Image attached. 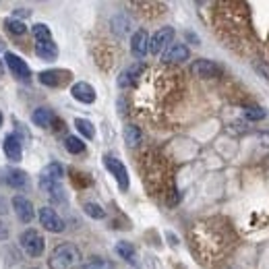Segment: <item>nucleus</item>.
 Listing matches in <instances>:
<instances>
[{
  "label": "nucleus",
  "mask_w": 269,
  "mask_h": 269,
  "mask_svg": "<svg viewBox=\"0 0 269 269\" xmlns=\"http://www.w3.org/2000/svg\"><path fill=\"white\" fill-rule=\"evenodd\" d=\"M79 263H81V251L73 242L58 244L48 259L50 269H75Z\"/></svg>",
  "instance_id": "f257e3e1"
},
{
  "label": "nucleus",
  "mask_w": 269,
  "mask_h": 269,
  "mask_svg": "<svg viewBox=\"0 0 269 269\" xmlns=\"http://www.w3.org/2000/svg\"><path fill=\"white\" fill-rule=\"evenodd\" d=\"M19 242H21L23 251H25L29 257H42V255H44L46 240H44V236H42L37 230H33V228L25 230V232L19 236Z\"/></svg>",
  "instance_id": "f03ea898"
},
{
  "label": "nucleus",
  "mask_w": 269,
  "mask_h": 269,
  "mask_svg": "<svg viewBox=\"0 0 269 269\" xmlns=\"http://www.w3.org/2000/svg\"><path fill=\"white\" fill-rule=\"evenodd\" d=\"M104 166H106L108 172L114 176V180H116V184H118L120 191H129V184H131V182H129V172H127L125 164H122L118 157H114V155H104Z\"/></svg>",
  "instance_id": "7ed1b4c3"
},
{
  "label": "nucleus",
  "mask_w": 269,
  "mask_h": 269,
  "mask_svg": "<svg viewBox=\"0 0 269 269\" xmlns=\"http://www.w3.org/2000/svg\"><path fill=\"white\" fill-rule=\"evenodd\" d=\"M174 39V29L172 27H161L153 33V37L149 39V52L153 56H159V54H164L168 50V46L172 44Z\"/></svg>",
  "instance_id": "20e7f679"
},
{
  "label": "nucleus",
  "mask_w": 269,
  "mask_h": 269,
  "mask_svg": "<svg viewBox=\"0 0 269 269\" xmlns=\"http://www.w3.org/2000/svg\"><path fill=\"white\" fill-rule=\"evenodd\" d=\"M37 218H39V224L48 230V232H54V234H60L65 232V222L60 215L54 211L52 207H42L39 213H37Z\"/></svg>",
  "instance_id": "39448f33"
},
{
  "label": "nucleus",
  "mask_w": 269,
  "mask_h": 269,
  "mask_svg": "<svg viewBox=\"0 0 269 269\" xmlns=\"http://www.w3.org/2000/svg\"><path fill=\"white\" fill-rule=\"evenodd\" d=\"M5 63H7L9 71H11L17 79H21V81H29V79H31V69L27 67L25 60H21V58L17 56V54L7 52V54H5Z\"/></svg>",
  "instance_id": "423d86ee"
},
{
  "label": "nucleus",
  "mask_w": 269,
  "mask_h": 269,
  "mask_svg": "<svg viewBox=\"0 0 269 269\" xmlns=\"http://www.w3.org/2000/svg\"><path fill=\"white\" fill-rule=\"evenodd\" d=\"M13 209L17 213V218L23 222V224H29L33 218H35V209H33V203L23 197V195H17L13 197Z\"/></svg>",
  "instance_id": "0eeeda50"
},
{
  "label": "nucleus",
  "mask_w": 269,
  "mask_h": 269,
  "mask_svg": "<svg viewBox=\"0 0 269 269\" xmlns=\"http://www.w3.org/2000/svg\"><path fill=\"white\" fill-rule=\"evenodd\" d=\"M131 52H133V56L139 58V60H143L149 54V35H147L145 29H139V31L133 33V37H131Z\"/></svg>",
  "instance_id": "6e6552de"
},
{
  "label": "nucleus",
  "mask_w": 269,
  "mask_h": 269,
  "mask_svg": "<svg viewBox=\"0 0 269 269\" xmlns=\"http://www.w3.org/2000/svg\"><path fill=\"white\" fill-rule=\"evenodd\" d=\"M193 75L195 77H201V79H213V77H220L222 69L215 65L213 60H207V58H199L193 63Z\"/></svg>",
  "instance_id": "1a4fd4ad"
},
{
  "label": "nucleus",
  "mask_w": 269,
  "mask_h": 269,
  "mask_svg": "<svg viewBox=\"0 0 269 269\" xmlns=\"http://www.w3.org/2000/svg\"><path fill=\"white\" fill-rule=\"evenodd\" d=\"M71 73L63 71V69H52V71H42L39 73V83L48 85V87H63L65 83H69Z\"/></svg>",
  "instance_id": "9d476101"
},
{
  "label": "nucleus",
  "mask_w": 269,
  "mask_h": 269,
  "mask_svg": "<svg viewBox=\"0 0 269 269\" xmlns=\"http://www.w3.org/2000/svg\"><path fill=\"white\" fill-rule=\"evenodd\" d=\"M189 56H191V52H189V48L184 46V44H170L168 46V50L161 54V60L164 63H168V65H172V63H184V60H189Z\"/></svg>",
  "instance_id": "9b49d317"
},
{
  "label": "nucleus",
  "mask_w": 269,
  "mask_h": 269,
  "mask_svg": "<svg viewBox=\"0 0 269 269\" xmlns=\"http://www.w3.org/2000/svg\"><path fill=\"white\" fill-rule=\"evenodd\" d=\"M143 71H145V65H143V63H135V65H131L129 69H125V71L120 73V77H118V87H122V89L133 87V85L139 81V77L143 75Z\"/></svg>",
  "instance_id": "f8f14e48"
},
{
  "label": "nucleus",
  "mask_w": 269,
  "mask_h": 269,
  "mask_svg": "<svg viewBox=\"0 0 269 269\" xmlns=\"http://www.w3.org/2000/svg\"><path fill=\"white\" fill-rule=\"evenodd\" d=\"M71 95L77 99V101H81V104H93L95 101V89L89 85V83H85V81H79V83H75L73 87H71Z\"/></svg>",
  "instance_id": "ddd939ff"
},
{
  "label": "nucleus",
  "mask_w": 269,
  "mask_h": 269,
  "mask_svg": "<svg viewBox=\"0 0 269 269\" xmlns=\"http://www.w3.org/2000/svg\"><path fill=\"white\" fill-rule=\"evenodd\" d=\"M3 149H5V155H7L11 161H19V159H21V153H23V141L19 139V135L13 133V135L5 137Z\"/></svg>",
  "instance_id": "4468645a"
},
{
  "label": "nucleus",
  "mask_w": 269,
  "mask_h": 269,
  "mask_svg": "<svg viewBox=\"0 0 269 269\" xmlns=\"http://www.w3.org/2000/svg\"><path fill=\"white\" fill-rule=\"evenodd\" d=\"M35 54L42 60H56L58 56V46L54 44V39H44V42H35Z\"/></svg>",
  "instance_id": "2eb2a0df"
},
{
  "label": "nucleus",
  "mask_w": 269,
  "mask_h": 269,
  "mask_svg": "<svg viewBox=\"0 0 269 269\" xmlns=\"http://www.w3.org/2000/svg\"><path fill=\"white\" fill-rule=\"evenodd\" d=\"M65 176V168L63 164H58V161H52V164H48L42 174H39V180H48V182H60Z\"/></svg>",
  "instance_id": "dca6fc26"
},
{
  "label": "nucleus",
  "mask_w": 269,
  "mask_h": 269,
  "mask_svg": "<svg viewBox=\"0 0 269 269\" xmlns=\"http://www.w3.org/2000/svg\"><path fill=\"white\" fill-rule=\"evenodd\" d=\"M39 187H42V191H46L48 193V197L50 199H54V201H67V195H65V189H63V184L60 182H48V180H39Z\"/></svg>",
  "instance_id": "f3484780"
},
{
  "label": "nucleus",
  "mask_w": 269,
  "mask_h": 269,
  "mask_svg": "<svg viewBox=\"0 0 269 269\" xmlns=\"http://www.w3.org/2000/svg\"><path fill=\"white\" fill-rule=\"evenodd\" d=\"M5 180H7V184H9V187H13V189H23V187H27V182H29L27 174H25L23 170H15V168L7 170Z\"/></svg>",
  "instance_id": "a211bd4d"
},
{
  "label": "nucleus",
  "mask_w": 269,
  "mask_h": 269,
  "mask_svg": "<svg viewBox=\"0 0 269 269\" xmlns=\"http://www.w3.org/2000/svg\"><path fill=\"white\" fill-rule=\"evenodd\" d=\"M31 120H33V125H37L42 129H48L56 118H54V112L50 110V108H37V110L33 112V116H31Z\"/></svg>",
  "instance_id": "6ab92c4d"
},
{
  "label": "nucleus",
  "mask_w": 269,
  "mask_h": 269,
  "mask_svg": "<svg viewBox=\"0 0 269 269\" xmlns=\"http://www.w3.org/2000/svg\"><path fill=\"white\" fill-rule=\"evenodd\" d=\"M116 255L118 257H122L127 263H131V265H139V261H137V251H135V246L131 244V242H118L116 244Z\"/></svg>",
  "instance_id": "aec40b11"
},
{
  "label": "nucleus",
  "mask_w": 269,
  "mask_h": 269,
  "mask_svg": "<svg viewBox=\"0 0 269 269\" xmlns=\"http://www.w3.org/2000/svg\"><path fill=\"white\" fill-rule=\"evenodd\" d=\"M141 139H143V133H141L139 127L129 125V127L125 129V141H127L129 147H137V145L141 143Z\"/></svg>",
  "instance_id": "412c9836"
},
{
  "label": "nucleus",
  "mask_w": 269,
  "mask_h": 269,
  "mask_svg": "<svg viewBox=\"0 0 269 269\" xmlns=\"http://www.w3.org/2000/svg\"><path fill=\"white\" fill-rule=\"evenodd\" d=\"M65 147H67V151L73 153V155H79V153L85 151V143H83V139L77 137V135H69V137L65 139Z\"/></svg>",
  "instance_id": "4be33fe9"
},
{
  "label": "nucleus",
  "mask_w": 269,
  "mask_h": 269,
  "mask_svg": "<svg viewBox=\"0 0 269 269\" xmlns=\"http://www.w3.org/2000/svg\"><path fill=\"white\" fill-rule=\"evenodd\" d=\"M75 127H77V131H79L85 139H93V137H95V127H93L89 120H85V118H77V120H75Z\"/></svg>",
  "instance_id": "5701e85b"
},
{
  "label": "nucleus",
  "mask_w": 269,
  "mask_h": 269,
  "mask_svg": "<svg viewBox=\"0 0 269 269\" xmlns=\"http://www.w3.org/2000/svg\"><path fill=\"white\" fill-rule=\"evenodd\" d=\"M265 116H267V110H265V108H261V106H251V108H246V110H244V118L251 120V122L263 120Z\"/></svg>",
  "instance_id": "b1692460"
},
{
  "label": "nucleus",
  "mask_w": 269,
  "mask_h": 269,
  "mask_svg": "<svg viewBox=\"0 0 269 269\" xmlns=\"http://www.w3.org/2000/svg\"><path fill=\"white\" fill-rule=\"evenodd\" d=\"M83 211L89 215V218H93V220H104V218H106V211L101 209V205H97V203H93V201L85 203V205H83Z\"/></svg>",
  "instance_id": "393cba45"
},
{
  "label": "nucleus",
  "mask_w": 269,
  "mask_h": 269,
  "mask_svg": "<svg viewBox=\"0 0 269 269\" xmlns=\"http://www.w3.org/2000/svg\"><path fill=\"white\" fill-rule=\"evenodd\" d=\"M31 33H33V37H35V42H44V39H52V31H50V27H48L46 23H35V25L31 27Z\"/></svg>",
  "instance_id": "a878e982"
},
{
  "label": "nucleus",
  "mask_w": 269,
  "mask_h": 269,
  "mask_svg": "<svg viewBox=\"0 0 269 269\" xmlns=\"http://www.w3.org/2000/svg\"><path fill=\"white\" fill-rule=\"evenodd\" d=\"M83 269H114V265L108 261V259H101V257H91L85 265H83Z\"/></svg>",
  "instance_id": "bb28decb"
},
{
  "label": "nucleus",
  "mask_w": 269,
  "mask_h": 269,
  "mask_svg": "<svg viewBox=\"0 0 269 269\" xmlns=\"http://www.w3.org/2000/svg\"><path fill=\"white\" fill-rule=\"evenodd\" d=\"M5 27H7L13 35H23V33L27 31V25H25L23 21L15 19V17H13V19H7V21H5Z\"/></svg>",
  "instance_id": "cd10ccee"
},
{
  "label": "nucleus",
  "mask_w": 269,
  "mask_h": 269,
  "mask_svg": "<svg viewBox=\"0 0 269 269\" xmlns=\"http://www.w3.org/2000/svg\"><path fill=\"white\" fill-rule=\"evenodd\" d=\"M29 15H31V11H27V9H17L15 11V19L17 17H29Z\"/></svg>",
  "instance_id": "c85d7f7f"
},
{
  "label": "nucleus",
  "mask_w": 269,
  "mask_h": 269,
  "mask_svg": "<svg viewBox=\"0 0 269 269\" xmlns=\"http://www.w3.org/2000/svg\"><path fill=\"white\" fill-rule=\"evenodd\" d=\"M259 139H261L263 143H267V145H269V133H261V137H259Z\"/></svg>",
  "instance_id": "c756f323"
},
{
  "label": "nucleus",
  "mask_w": 269,
  "mask_h": 269,
  "mask_svg": "<svg viewBox=\"0 0 269 269\" xmlns=\"http://www.w3.org/2000/svg\"><path fill=\"white\" fill-rule=\"evenodd\" d=\"M3 48H5V42H3V39H0V50H3Z\"/></svg>",
  "instance_id": "7c9ffc66"
},
{
  "label": "nucleus",
  "mask_w": 269,
  "mask_h": 269,
  "mask_svg": "<svg viewBox=\"0 0 269 269\" xmlns=\"http://www.w3.org/2000/svg\"><path fill=\"white\" fill-rule=\"evenodd\" d=\"M0 127H3V114H0Z\"/></svg>",
  "instance_id": "2f4dec72"
},
{
  "label": "nucleus",
  "mask_w": 269,
  "mask_h": 269,
  "mask_svg": "<svg viewBox=\"0 0 269 269\" xmlns=\"http://www.w3.org/2000/svg\"><path fill=\"white\" fill-rule=\"evenodd\" d=\"M33 269H35V267H33Z\"/></svg>",
  "instance_id": "473e14b6"
}]
</instances>
